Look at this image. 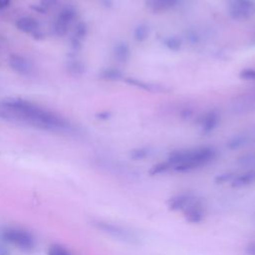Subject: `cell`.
<instances>
[{
  "label": "cell",
  "instance_id": "cell-11",
  "mask_svg": "<svg viewBox=\"0 0 255 255\" xmlns=\"http://www.w3.org/2000/svg\"><path fill=\"white\" fill-rule=\"evenodd\" d=\"M219 123V115L215 111L207 113L201 121V129L203 132L208 133L212 131Z\"/></svg>",
  "mask_w": 255,
  "mask_h": 255
},
{
  "label": "cell",
  "instance_id": "cell-12",
  "mask_svg": "<svg viewBox=\"0 0 255 255\" xmlns=\"http://www.w3.org/2000/svg\"><path fill=\"white\" fill-rule=\"evenodd\" d=\"M177 0H147L149 7L156 12H161L173 7Z\"/></svg>",
  "mask_w": 255,
  "mask_h": 255
},
{
  "label": "cell",
  "instance_id": "cell-10",
  "mask_svg": "<svg viewBox=\"0 0 255 255\" xmlns=\"http://www.w3.org/2000/svg\"><path fill=\"white\" fill-rule=\"evenodd\" d=\"M231 184L235 187H242L255 182V170H249L240 174H235L231 179Z\"/></svg>",
  "mask_w": 255,
  "mask_h": 255
},
{
  "label": "cell",
  "instance_id": "cell-5",
  "mask_svg": "<svg viewBox=\"0 0 255 255\" xmlns=\"http://www.w3.org/2000/svg\"><path fill=\"white\" fill-rule=\"evenodd\" d=\"M181 212L187 222L200 223L205 217L206 207L203 201L195 196Z\"/></svg>",
  "mask_w": 255,
  "mask_h": 255
},
{
  "label": "cell",
  "instance_id": "cell-18",
  "mask_svg": "<svg viewBox=\"0 0 255 255\" xmlns=\"http://www.w3.org/2000/svg\"><path fill=\"white\" fill-rule=\"evenodd\" d=\"M87 35V26L85 23L81 22L77 25L76 29H75V33H74V38L73 39H76L78 41L81 42L82 39L85 38V36Z\"/></svg>",
  "mask_w": 255,
  "mask_h": 255
},
{
  "label": "cell",
  "instance_id": "cell-24",
  "mask_svg": "<svg viewBox=\"0 0 255 255\" xmlns=\"http://www.w3.org/2000/svg\"><path fill=\"white\" fill-rule=\"evenodd\" d=\"M246 141L244 136H235L233 138H231L228 142H227V146L231 149L234 148H238L239 146H241L242 144H244V142Z\"/></svg>",
  "mask_w": 255,
  "mask_h": 255
},
{
  "label": "cell",
  "instance_id": "cell-28",
  "mask_svg": "<svg viewBox=\"0 0 255 255\" xmlns=\"http://www.w3.org/2000/svg\"><path fill=\"white\" fill-rule=\"evenodd\" d=\"M10 4V0H0V9L6 8Z\"/></svg>",
  "mask_w": 255,
  "mask_h": 255
},
{
  "label": "cell",
  "instance_id": "cell-20",
  "mask_svg": "<svg viewBox=\"0 0 255 255\" xmlns=\"http://www.w3.org/2000/svg\"><path fill=\"white\" fill-rule=\"evenodd\" d=\"M48 255H72V254L65 247L55 244L49 248Z\"/></svg>",
  "mask_w": 255,
  "mask_h": 255
},
{
  "label": "cell",
  "instance_id": "cell-16",
  "mask_svg": "<svg viewBox=\"0 0 255 255\" xmlns=\"http://www.w3.org/2000/svg\"><path fill=\"white\" fill-rule=\"evenodd\" d=\"M148 27L147 26H145V25H139V26H137L136 28H135V30H134V33H133V35H134V39L136 40V41H139V42H141V41H143V40H145L147 37H148Z\"/></svg>",
  "mask_w": 255,
  "mask_h": 255
},
{
  "label": "cell",
  "instance_id": "cell-17",
  "mask_svg": "<svg viewBox=\"0 0 255 255\" xmlns=\"http://www.w3.org/2000/svg\"><path fill=\"white\" fill-rule=\"evenodd\" d=\"M54 32L56 35L58 36H64L67 31H68V28H69V25L64 23L63 21L59 20V19H56L55 23H54Z\"/></svg>",
  "mask_w": 255,
  "mask_h": 255
},
{
  "label": "cell",
  "instance_id": "cell-8",
  "mask_svg": "<svg viewBox=\"0 0 255 255\" xmlns=\"http://www.w3.org/2000/svg\"><path fill=\"white\" fill-rule=\"evenodd\" d=\"M195 197L191 193H179L168 200V207L173 211H182L185 206Z\"/></svg>",
  "mask_w": 255,
  "mask_h": 255
},
{
  "label": "cell",
  "instance_id": "cell-9",
  "mask_svg": "<svg viewBox=\"0 0 255 255\" xmlns=\"http://www.w3.org/2000/svg\"><path fill=\"white\" fill-rule=\"evenodd\" d=\"M16 28L24 33L36 34L39 30V23L36 19L31 17H22L16 21Z\"/></svg>",
  "mask_w": 255,
  "mask_h": 255
},
{
  "label": "cell",
  "instance_id": "cell-6",
  "mask_svg": "<svg viewBox=\"0 0 255 255\" xmlns=\"http://www.w3.org/2000/svg\"><path fill=\"white\" fill-rule=\"evenodd\" d=\"M228 8L234 19H247L255 12V4L251 0H230Z\"/></svg>",
  "mask_w": 255,
  "mask_h": 255
},
{
  "label": "cell",
  "instance_id": "cell-23",
  "mask_svg": "<svg viewBox=\"0 0 255 255\" xmlns=\"http://www.w3.org/2000/svg\"><path fill=\"white\" fill-rule=\"evenodd\" d=\"M169 169H170V167H169V165H168V163L166 161L165 162H160V163H157L156 165H154L150 169V173L151 174H159V173L166 172Z\"/></svg>",
  "mask_w": 255,
  "mask_h": 255
},
{
  "label": "cell",
  "instance_id": "cell-3",
  "mask_svg": "<svg viewBox=\"0 0 255 255\" xmlns=\"http://www.w3.org/2000/svg\"><path fill=\"white\" fill-rule=\"evenodd\" d=\"M96 226L103 232H105L123 242L128 243V244L138 243L137 235L130 229L124 227L122 225L107 222V221H97Z\"/></svg>",
  "mask_w": 255,
  "mask_h": 255
},
{
  "label": "cell",
  "instance_id": "cell-25",
  "mask_svg": "<svg viewBox=\"0 0 255 255\" xmlns=\"http://www.w3.org/2000/svg\"><path fill=\"white\" fill-rule=\"evenodd\" d=\"M239 77L241 79L247 80V81L255 80V70L254 69H244L243 71L240 72Z\"/></svg>",
  "mask_w": 255,
  "mask_h": 255
},
{
  "label": "cell",
  "instance_id": "cell-7",
  "mask_svg": "<svg viewBox=\"0 0 255 255\" xmlns=\"http://www.w3.org/2000/svg\"><path fill=\"white\" fill-rule=\"evenodd\" d=\"M9 65L10 67L18 74L23 75V76H27L30 75L32 73V65L31 63L24 58L21 55L18 54H11L9 56Z\"/></svg>",
  "mask_w": 255,
  "mask_h": 255
},
{
  "label": "cell",
  "instance_id": "cell-2",
  "mask_svg": "<svg viewBox=\"0 0 255 255\" xmlns=\"http://www.w3.org/2000/svg\"><path fill=\"white\" fill-rule=\"evenodd\" d=\"M216 151L209 146H201L194 149H180L171 152L167 158L170 169L186 172L201 167L214 159Z\"/></svg>",
  "mask_w": 255,
  "mask_h": 255
},
{
  "label": "cell",
  "instance_id": "cell-14",
  "mask_svg": "<svg viewBox=\"0 0 255 255\" xmlns=\"http://www.w3.org/2000/svg\"><path fill=\"white\" fill-rule=\"evenodd\" d=\"M76 16H77V11H76V9H75L73 6L68 5V6H65V7L60 11V13H59L57 19H59V20L63 21L64 23L70 25V23L76 18Z\"/></svg>",
  "mask_w": 255,
  "mask_h": 255
},
{
  "label": "cell",
  "instance_id": "cell-13",
  "mask_svg": "<svg viewBox=\"0 0 255 255\" xmlns=\"http://www.w3.org/2000/svg\"><path fill=\"white\" fill-rule=\"evenodd\" d=\"M114 55H115V58L121 63H124V62L128 61V59L129 57V49H128V45L124 42L118 43L115 46Z\"/></svg>",
  "mask_w": 255,
  "mask_h": 255
},
{
  "label": "cell",
  "instance_id": "cell-27",
  "mask_svg": "<svg viewBox=\"0 0 255 255\" xmlns=\"http://www.w3.org/2000/svg\"><path fill=\"white\" fill-rule=\"evenodd\" d=\"M56 3H57V0H41L39 5L41 8H43V10H45L47 8L49 9V8L53 7Z\"/></svg>",
  "mask_w": 255,
  "mask_h": 255
},
{
  "label": "cell",
  "instance_id": "cell-19",
  "mask_svg": "<svg viewBox=\"0 0 255 255\" xmlns=\"http://www.w3.org/2000/svg\"><path fill=\"white\" fill-rule=\"evenodd\" d=\"M164 45L168 49H170L171 51H178L180 49V46H181L179 39L176 38V37H173V36L168 37L167 39H165Z\"/></svg>",
  "mask_w": 255,
  "mask_h": 255
},
{
  "label": "cell",
  "instance_id": "cell-15",
  "mask_svg": "<svg viewBox=\"0 0 255 255\" xmlns=\"http://www.w3.org/2000/svg\"><path fill=\"white\" fill-rule=\"evenodd\" d=\"M67 70L71 73V74H74V75H81L85 68H84V65L79 62V61H76V60H71L67 63Z\"/></svg>",
  "mask_w": 255,
  "mask_h": 255
},
{
  "label": "cell",
  "instance_id": "cell-1",
  "mask_svg": "<svg viewBox=\"0 0 255 255\" xmlns=\"http://www.w3.org/2000/svg\"><path fill=\"white\" fill-rule=\"evenodd\" d=\"M0 118L6 122L28 125L41 129H68L70 123L60 115L47 111L34 103L22 99H6Z\"/></svg>",
  "mask_w": 255,
  "mask_h": 255
},
{
  "label": "cell",
  "instance_id": "cell-26",
  "mask_svg": "<svg viewBox=\"0 0 255 255\" xmlns=\"http://www.w3.org/2000/svg\"><path fill=\"white\" fill-rule=\"evenodd\" d=\"M246 255H255V240L248 242L245 246Z\"/></svg>",
  "mask_w": 255,
  "mask_h": 255
},
{
  "label": "cell",
  "instance_id": "cell-21",
  "mask_svg": "<svg viewBox=\"0 0 255 255\" xmlns=\"http://www.w3.org/2000/svg\"><path fill=\"white\" fill-rule=\"evenodd\" d=\"M101 76L107 80H118L121 78V73L116 69H107L102 72Z\"/></svg>",
  "mask_w": 255,
  "mask_h": 255
},
{
  "label": "cell",
  "instance_id": "cell-29",
  "mask_svg": "<svg viewBox=\"0 0 255 255\" xmlns=\"http://www.w3.org/2000/svg\"><path fill=\"white\" fill-rule=\"evenodd\" d=\"M98 118H100V119H108V118H109V114H108V113L99 114V115H98Z\"/></svg>",
  "mask_w": 255,
  "mask_h": 255
},
{
  "label": "cell",
  "instance_id": "cell-4",
  "mask_svg": "<svg viewBox=\"0 0 255 255\" xmlns=\"http://www.w3.org/2000/svg\"><path fill=\"white\" fill-rule=\"evenodd\" d=\"M3 238L12 245L22 249L30 250L34 246V239L30 233L18 228H9L3 232Z\"/></svg>",
  "mask_w": 255,
  "mask_h": 255
},
{
  "label": "cell",
  "instance_id": "cell-22",
  "mask_svg": "<svg viewBox=\"0 0 255 255\" xmlns=\"http://www.w3.org/2000/svg\"><path fill=\"white\" fill-rule=\"evenodd\" d=\"M149 153V150L148 148H145V147H140V148H136V149H133L131 152H130V156L133 158V159H142L144 157H146Z\"/></svg>",
  "mask_w": 255,
  "mask_h": 255
}]
</instances>
